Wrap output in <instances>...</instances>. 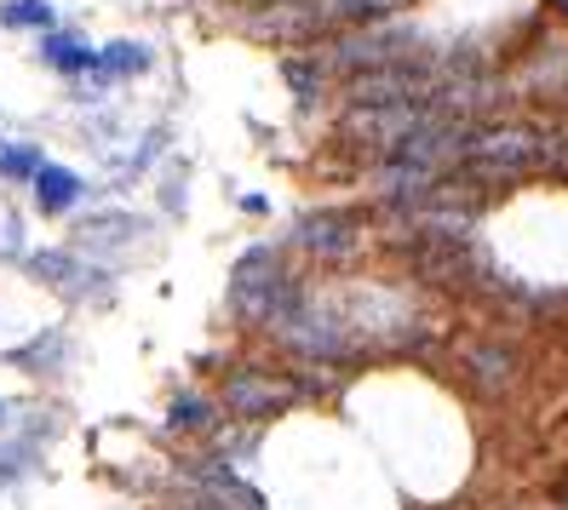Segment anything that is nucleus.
I'll return each mask as SVG.
<instances>
[{"label":"nucleus","mask_w":568,"mask_h":510,"mask_svg":"<svg viewBox=\"0 0 568 510\" xmlns=\"http://www.w3.org/2000/svg\"><path fill=\"white\" fill-rule=\"evenodd\" d=\"M311 298L305 276L287 264L282 242H253L236 264H230V287H224V310L242 333H282V322Z\"/></svg>","instance_id":"f257e3e1"},{"label":"nucleus","mask_w":568,"mask_h":510,"mask_svg":"<svg viewBox=\"0 0 568 510\" xmlns=\"http://www.w3.org/2000/svg\"><path fill=\"white\" fill-rule=\"evenodd\" d=\"M551 166V121H528V115H499L483 121L465 144V161L454 173L477 190H511L523 178H546Z\"/></svg>","instance_id":"f03ea898"},{"label":"nucleus","mask_w":568,"mask_h":510,"mask_svg":"<svg viewBox=\"0 0 568 510\" xmlns=\"http://www.w3.org/2000/svg\"><path fill=\"white\" fill-rule=\"evenodd\" d=\"M276 338L298 361H311V367H345V361H362L367 356L351 310H345L339 298H322V293H311L305 304H298V310L282 322Z\"/></svg>","instance_id":"7ed1b4c3"},{"label":"nucleus","mask_w":568,"mask_h":510,"mask_svg":"<svg viewBox=\"0 0 568 510\" xmlns=\"http://www.w3.org/2000/svg\"><path fill=\"white\" fill-rule=\"evenodd\" d=\"M311 390H316L311 379H282V373H264V367H230L219 385V407L236 425H271L287 407L305 401Z\"/></svg>","instance_id":"20e7f679"},{"label":"nucleus","mask_w":568,"mask_h":510,"mask_svg":"<svg viewBox=\"0 0 568 510\" xmlns=\"http://www.w3.org/2000/svg\"><path fill=\"white\" fill-rule=\"evenodd\" d=\"M430 115H437V104H345L339 110V139L367 161H385V155L403 150Z\"/></svg>","instance_id":"39448f33"},{"label":"nucleus","mask_w":568,"mask_h":510,"mask_svg":"<svg viewBox=\"0 0 568 510\" xmlns=\"http://www.w3.org/2000/svg\"><path fill=\"white\" fill-rule=\"evenodd\" d=\"M23 269L70 304H110L115 298V269L98 258H81L75 247H36V253H23Z\"/></svg>","instance_id":"423d86ee"},{"label":"nucleus","mask_w":568,"mask_h":510,"mask_svg":"<svg viewBox=\"0 0 568 510\" xmlns=\"http://www.w3.org/2000/svg\"><path fill=\"white\" fill-rule=\"evenodd\" d=\"M287 247L305 253L316 264H345L362 247V218L345 207H316V213H298L287 230Z\"/></svg>","instance_id":"0eeeda50"},{"label":"nucleus","mask_w":568,"mask_h":510,"mask_svg":"<svg viewBox=\"0 0 568 510\" xmlns=\"http://www.w3.org/2000/svg\"><path fill=\"white\" fill-rule=\"evenodd\" d=\"M179 482L213 493L224 510H271V504H264V493H258L224 453H195V459H184V465H179Z\"/></svg>","instance_id":"6e6552de"},{"label":"nucleus","mask_w":568,"mask_h":510,"mask_svg":"<svg viewBox=\"0 0 568 510\" xmlns=\"http://www.w3.org/2000/svg\"><path fill=\"white\" fill-rule=\"evenodd\" d=\"M155 70V47L150 41H110V47H98V70L87 81H75V98L81 104H98L115 81H139Z\"/></svg>","instance_id":"1a4fd4ad"},{"label":"nucleus","mask_w":568,"mask_h":510,"mask_svg":"<svg viewBox=\"0 0 568 510\" xmlns=\"http://www.w3.org/2000/svg\"><path fill=\"white\" fill-rule=\"evenodd\" d=\"M81 235H75V253H87V258H98V264H115L121 253H132L144 242V218H132V213H92V218H81L75 224Z\"/></svg>","instance_id":"9d476101"},{"label":"nucleus","mask_w":568,"mask_h":510,"mask_svg":"<svg viewBox=\"0 0 568 510\" xmlns=\"http://www.w3.org/2000/svg\"><path fill=\"white\" fill-rule=\"evenodd\" d=\"M465 379H471L477 396H506L517 379H523V356L511 345H494V338H483V345L465 350Z\"/></svg>","instance_id":"9b49d317"},{"label":"nucleus","mask_w":568,"mask_h":510,"mask_svg":"<svg viewBox=\"0 0 568 510\" xmlns=\"http://www.w3.org/2000/svg\"><path fill=\"white\" fill-rule=\"evenodd\" d=\"M36 58L63 81H87L98 70V47L87 35H75V29H47V35H36Z\"/></svg>","instance_id":"f8f14e48"},{"label":"nucleus","mask_w":568,"mask_h":510,"mask_svg":"<svg viewBox=\"0 0 568 510\" xmlns=\"http://www.w3.org/2000/svg\"><path fill=\"white\" fill-rule=\"evenodd\" d=\"M282 81H287V92H293V104H298V110H316L322 98L333 92V75H327V63H322L316 47L287 52V58H282Z\"/></svg>","instance_id":"ddd939ff"},{"label":"nucleus","mask_w":568,"mask_h":510,"mask_svg":"<svg viewBox=\"0 0 568 510\" xmlns=\"http://www.w3.org/2000/svg\"><path fill=\"white\" fill-rule=\"evenodd\" d=\"M29 195H36V207H41L47 218H63V213H75L81 201H87V178L70 173V166H58V161H47L41 178L29 184Z\"/></svg>","instance_id":"4468645a"},{"label":"nucleus","mask_w":568,"mask_h":510,"mask_svg":"<svg viewBox=\"0 0 568 510\" xmlns=\"http://www.w3.org/2000/svg\"><path fill=\"white\" fill-rule=\"evenodd\" d=\"M166 430H179V436H219V430H224L219 396H207V390H179L173 401H166Z\"/></svg>","instance_id":"2eb2a0df"},{"label":"nucleus","mask_w":568,"mask_h":510,"mask_svg":"<svg viewBox=\"0 0 568 510\" xmlns=\"http://www.w3.org/2000/svg\"><path fill=\"white\" fill-rule=\"evenodd\" d=\"M7 367H18V373H63L70 367V333L47 327L36 338H23V345L7 350Z\"/></svg>","instance_id":"dca6fc26"},{"label":"nucleus","mask_w":568,"mask_h":510,"mask_svg":"<svg viewBox=\"0 0 568 510\" xmlns=\"http://www.w3.org/2000/svg\"><path fill=\"white\" fill-rule=\"evenodd\" d=\"M0 29L47 35V29H58V7H52V0H0Z\"/></svg>","instance_id":"f3484780"},{"label":"nucleus","mask_w":568,"mask_h":510,"mask_svg":"<svg viewBox=\"0 0 568 510\" xmlns=\"http://www.w3.org/2000/svg\"><path fill=\"white\" fill-rule=\"evenodd\" d=\"M41 144H0V184H36L41 178Z\"/></svg>","instance_id":"a211bd4d"},{"label":"nucleus","mask_w":568,"mask_h":510,"mask_svg":"<svg viewBox=\"0 0 568 510\" xmlns=\"http://www.w3.org/2000/svg\"><path fill=\"white\" fill-rule=\"evenodd\" d=\"M41 470V453L36 441H0V488H18Z\"/></svg>","instance_id":"6ab92c4d"},{"label":"nucleus","mask_w":568,"mask_h":510,"mask_svg":"<svg viewBox=\"0 0 568 510\" xmlns=\"http://www.w3.org/2000/svg\"><path fill=\"white\" fill-rule=\"evenodd\" d=\"M166 510H224L213 493H202V488H184L179 482V493H173V504H166Z\"/></svg>","instance_id":"aec40b11"},{"label":"nucleus","mask_w":568,"mask_h":510,"mask_svg":"<svg viewBox=\"0 0 568 510\" xmlns=\"http://www.w3.org/2000/svg\"><path fill=\"white\" fill-rule=\"evenodd\" d=\"M242 201V213H271V201H264V195H236Z\"/></svg>","instance_id":"412c9836"},{"label":"nucleus","mask_w":568,"mask_h":510,"mask_svg":"<svg viewBox=\"0 0 568 510\" xmlns=\"http://www.w3.org/2000/svg\"><path fill=\"white\" fill-rule=\"evenodd\" d=\"M7 414H12V407H7V401H0V430H7Z\"/></svg>","instance_id":"4be33fe9"}]
</instances>
